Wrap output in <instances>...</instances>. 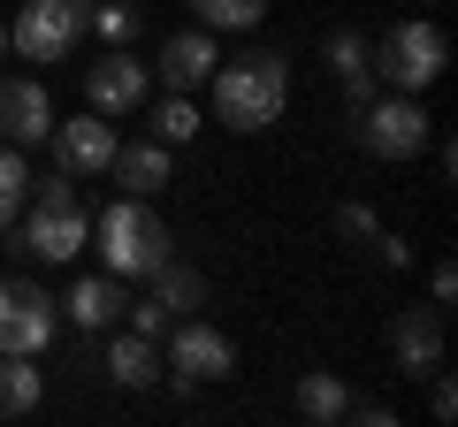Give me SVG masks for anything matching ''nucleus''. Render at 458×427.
Masks as SVG:
<instances>
[{
    "mask_svg": "<svg viewBox=\"0 0 458 427\" xmlns=\"http://www.w3.org/2000/svg\"><path fill=\"white\" fill-rule=\"evenodd\" d=\"M207 99H214V122H222V130H245V138L267 130V122L291 107V54L252 46V54H237V62H214Z\"/></svg>",
    "mask_w": 458,
    "mask_h": 427,
    "instance_id": "f257e3e1",
    "label": "nucleus"
},
{
    "mask_svg": "<svg viewBox=\"0 0 458 427\" xmlns=\"http://www.w3.org/2000/svg\"><path fill=\"white\" fill-rule=\"evenodd\" d=\"M16 222H23V230H16V252H23V260H47V267L77 260L84 237H92V214H84V198H77V176H62V168H54L47 183L31 176V198H23Z\"/></svg>",
    "mask_w": 458,
    "mask_h": 427,
    "instance_id": "f03ea898",
    "label": "nucleus"
},
{
    "mask_svg": "<svg viewBox=\"0 0 458 427\" xmlns=\"http://www.w3.org/2000/svg\"><path fill=\"white\" fill-rule=\"evenodd\" d=\"M92 237H99V260H107L114 282H146L153 267L176 252V245H168V222L153 214V198H131V191L92 222Z\"/></svg>",
    "mask_w": 458,
    "mask_h": 427,
    "instance_id": "7ed1b4c3",
    "label": "nucleus"
},
{
    "mask_svg": "<svg viewBox=\"0 0 458 427\" xmlns=\"http://www.w3.org/2000/svg\"><path fill=\"white\" fill-rule=\"evenodd\" d=\"M161 374L176 381L183 397H191V389H207V381H229V374H237V344L214 329L207 313H176L168 351H161Z\"/></svg>",
    "mask_w": 458,
    "mask_h": 427,
    "instance_id": "20e7f679",
    "label": "nucleus"
},
{
    "mask_svg": "<svg viewBox=\"0 0 458 427\" xmlns=\"http://www.w3.org/2000/svg\"><path fill=\"white\" fill-rule=\"evenodd\" d=\"M352 138H360V153H375V161H412V153L436 138V122H428L420 92H390V99H367L360 115H352Z\"/></svg>",
    "mask_w": 458,
    "mask_h": 427,
    "instance_id": "39448f33",
    "label": "nucleus"
},
{
    "mask_svg": "<svg viewBox=\"0 0 458 427\" xmlns=\"http://www.w3.org/2000/svg\"><path fill=\"white\" fill-rule=\"evenodd\" d=\"M375 54V84H390V92H428V84L443 77V62H451V38L436 31V23H397L382 46H367Z\"/></svg>",
    "mask_w": 458,
    "mask_h": 427,
    "instance_id": "423d86ee",
    "label": "nucleus"
},
{
    "mask_svg": "<svg viewBox=\"0 0 458 427\" xmlns=\"http://www.w3.org/2000/svg\"><path fill=\"white\" fill-rule=\"evenodd\" d=\"M77 38H84V16L69 8V0H23L16 23H8V46H16L23 62H38V69L69 62V46H77Z\"/></svg>",
    "mask_w": 458,
    "mask_h": 427,
    "instance_id": "0eeeda50",
    "label": "nucleus"
},
{
    "mask_svg": "<svg viewBox=\"0 0 458 427\" xmlns=\"http://www.w3.org/2000/svg\"><path fill=\"white\" fill-rule=\"evenodd\" d=\"M146 92H153V69L138 62V54H123V46H107L92 69H84V107L107 115V122H114V115H138Z\"/></svg>",
    "mask_w": 458,
    "mask_h": 427,
    "instance_id": "6e6552de",
    "label": "nucleus"
},
{
    "mask_svg": "<svg viewBox=\"0 0 458 427\" xmlns=\"http://www.w3.org/2000/svg\"><path fill=\"white\" fill-rule=\"evenodd\" d=\"M54 321H62V306H54L31 275L0 282V351H47L54 344Z\"/></svg>",
    "mask_w": 458,
    "mask_h": 427,
    "instance_id": "1a4fd4ad",
    "label": "nucleus"
},
{
    "mask_svg": "<svg viewBox=\"0 0 458 427\" xmlns=\"http://www.w3.org/2000/svg\"><path fill=\"white\" fill-rule=\"evenodd\" d=\"M54 92L38 77H0V138L8 146H47L54 138Z\"/></svg>",
    "mask_w": 458,
    "mask_h": 427,
    "instance_id": "9d476101",
    "label": "nucleus"
},
{
    "mask_svg": "<svg viewBox=\"0 0 458 427\" xmlns=\"http://www.w3.org/2000/svg\"><path fill=\"white\" fill-rule=\"evenodd\" d=\"M54 161H62V176H107V161H114V146H123V138L107 130V115H92V107H84V115H69V122H54Z\"/></svg>",
    "mask_w": 458,
    "mask_h": 427,
    "instance_id": "9b49d317",
    "label": "nucleus"
},
{
    "mask_svg": "<svg viewBox=\"0 0 458 427\" xmlns=\"http://www.w3.org/2000/svg\"><path fill=\"white\" fill-rule=\"evenodd\" d=\"M214 62H222L214 31H207V23H191V31H168V38H161V69H153V77H161L168 92H207Z\"/></svg>",
    "mask_w": 458,
    "mask_h": 427,
    "instance_id": "f8f14e48",
    "label": "nucleus"
},
{
    "mask_svg": "<svg viewBox=\"0 0 458 427\" xmlns=\"http://www.w3.org/2000/svg\"><path fill=\"white\" fill-rule=\"evenodd\" d=\"M390 359L405 374H436L443 366V306H405L390 321Z\"/></svg>",
    "mask_w": 458,
    "mask_h": 427,
    "instance_id": "ddd939ff",
    "label": "nucleus"
},
{
    "mask_svg": "<svg viewBox=\"0 0 458 427\" xmlns=\"http://www.w3.org/2000/svg\"><path fill=\"white\" fill-rule=\"evenodd\" d=\"M99 374L114 381V389H153L161 381V344L138 329H107V344H99Z\"/></svg>",
    "mask_w": 458,
    "mask_h": 427,
    "instance_id": "4468645a",
    "label": "nucleus"
},
{
    "mask_svg": "<svg viewBox=\"0 0 458 427\" xmlns=\"http://www.w3.org/2000/svg\"><path fill=\"white\" fill-rule=\"evenodd\" d=\"M114 183L131 198H153V191H168L176 183V146H161V138H138V146H114Z\"/></svg>",
    "mask_w": 458,
    "mask_h": 427,
    "instance_id": "2eb2a0df",
    "label": "nucleus"
},
{
    "mask_svg": "<svg viewBox=\"0 0 458 427\" xmlns=\"http://www.w3.org/2000/svg\"><path fill=\"white\" fill-rule=\"evenodd\" d=\"M123 306H131V290H123L114 275H77L69 297H62V313L77 321V329H92V336H107L114 321H123Z\"/></svg>",
    "mask_w": 458,
    "mask_h": 427,
    "instance_id": "dca6fc26",
    "label": "nucleus"
},
{
    "mask_svg": "<svg viewBox=\"0 0 458 427\" xmlns=\"http://www.w3.org/2000/svg\"><path fill=\"white\" fill-rule=\"evenodd\" d=\"M291 405H298V420H306V427H336V420H352V381L328 374V366H306L298 389H291Z\"/></svg>",
    "mask_w": 458,
    "mask_h": 427,
    "instance_id": "f3484780",
    "label": "nucleus"
},
{
    "mask_svg": "<svg viewBox=\"0 0 458 427\" xmlns=\"http://www.w3.org/2000/svg\"><path fill=\"white\" fill-rule=\"evenodd\" d=\"M47 397V366L38 351H0V420H31Z\"/></svg>",
    "mask_w": 458,
    "mask_h": 427,
    "instance_id": "a211bd4d",
    "label": "nucleus"
},
{
    "mask_svg": "<svg viewBox=\"0 0 458 427\" xmlns=\"http://www.w3.org/2000/svg\"><path fill=\"white\" fill-rule=\"evenodd\" d=\"M328 69L344 77V107L360 115L367 99H375V54H367L360 31H328Z\"/></svg>",
    "mask_w": 458,
    "mask_h": 427,
    "instance_id": "6ab92c4d",
    "label": "nucleus"
},
{
    "mask_svg": "<svg viewBox=\"0 0 458 427\" xmlns=\"http://www.w3.org/2000/svg\"><path fill=\"white\" fill-rule=\"evenodd\" d=\"M146 282H153V297H161L168 313H199V306H207V275H199V267H183L176 252H168V260L153 267Z\"/></svg>",
    "mask_w": 458,
    "mask_h": 427,
    "instance_id": "aec40b11",
    "label": "nucleus"
},
{
    "mask_svg": "<svg viewBox=\"0 0 458 427\" xmlns=\"http://www.w3.org/2000/svg\"><path fill=\"white\" fill-rule=\"evenodd\" d=\"M23 198H31V161H23V146H8V138H0V237L16 230Z\"/></svg>",
    "mask_w": 458,
    "mask_h": 427,
    "instance_id": "412c9836",
    "label": "nucleus"
},
{
    "mask_svg": "<svg viewBox=\"0 0 458 427\" xmlns=\"http://www.w3.org/2000/svg\"><path fill=\"white\" fill-rule=\"evenodd\" d=\"M191 16L207 23V31H260L267 0H191Z\"/></svg>",
    "mask_w": 458,
    "mask_h": 427,
    "instance_id": "4be33fe9",
    "label": "nucleus"
},
{
    "mask_svg": "<svg viewBox=\"0 0 458 427\" xmlns=\"http://www.w3.org/2000/svg\"><path fill=\"white\" fill-rule=\"evenodd\" d=\"M153 138H161V146H191V138H199V107H191V92H168L161 107H153Z\"/></svg>",
    "mask_w": 458,
    "mask_h": 427,
    "instance_id": "5701e85b",
    "label": "nucleus"
},
{
    "mask_svg": "<svg viewBox=\"0 0 458 427\" xmlns=\"http://www.w3.org/2000/svg\"><path fill=\"white\" fill-rule=\"evenodd\" d=\"M84 31H99L107 46H131V38H138V8H131V0H92Z\"/></svg>",
    "mask_w": 458,
    "mask_h": 427,
    "instance_id": "b1692460",
    "label": "nucleus"
},
{
    "mask_svg": "<svg viewBox=\"0 0 458 427\" xmlns=\"http://www.w3.org/2000/svg\"><path fill=\"white\" fill-rule=\"evenodd\" d=\"M375 230H382V222H375L367 198H344V206H336V237H344V245H375Z\"/></svg>",
    "mask_w": 458,
    "mask_h": 427,
    "instance_id": "393cba45",
    "label": "nucleus"
},
{
    "mask_svg": "<svg viewBox=\"0 0 458 427\" xmlns=\"http://www.w3.org/2000/svg\"><path fill=\"white\" fill-rule=\"evenodd\" d=\"M123 329H138V336L161 344V336H168V306H161V297H131V306H123Z\"/></svg>",
    "mask_w": 458,
    "mask_h": 427,
    "instance_id": "a878e982",
    "label": "nucleus"
},
{
    "mask_svg": "<svg viewBox=\"0 0 458 427\" xmlns=\"http://www.w3.org/2000/svg\"><path fill=\"white\" fill-rule=\"evenodd\" d=\"M451 297H458V267H451V260H436V275H428V306L451 313Z\"/></svg>",
    "mask_w": 458,
    "mask_h": 427,
    "instance_id": "bb28decb",
    "label": "nucleus"
},
{
    "mask_svg": "<svg viewBox=\"0 0 458 427\" xmlns=\"http://www.w3.org/2000/svg\"><path fill=\"white\" fill-rule=\"evenodd\" d=\"M428 412H436V420H451V412H458V389H451V374H443V366L428 374Z\"/></svg>",
    "mask_w": 458,
    "mask_h": 427,
    "instance_id": "cd10ccee",
    "label": "nucleus"
},
{
    "mask_svg": "<svg viewBox=\"0 0 458 427\" xmlns=\"http://www.w3.org/2000/svg\"><path fill=\"white\" fill-rule=\"evenodd\" d=\"M367 252H375L382 267H412V245H405V237H390V230H375V245H367Z\"/></svg>",
    "mask_w": 458,
    "mask_h": 427,
    "instance_id": "c85d7f7f",
    "label": "nucleus"
},
{
    "mask_svg": "<svg viewBox=\"0 0 458 427\" xmlns=\"http://www.w3.org/2000/svg\"><path fill=\"white\" fill-rule=\"evenodd\" d=\"M69 374H99V336L92 329H84V344L69 351Z\"/></svg>",
    "mask_w": 458,
    "mask_h": 427,
    "instance_id": "c756f323",
    "label": "nucleus"
},
{
    "mask_svg": "<svg viewBox=\"0 0 458 427\" xmlns=\"http://www.w3.org/2000/svg\"><path fill=\"white\" fill-rule=\"evenodd\" d=\"M69 8H77V16H92V0H69Z\"/></svg>",
    "mask_w": 458,
    "mask_h": 427,
    "instance_id": "7c9ffc66",
    "label": "nucleus"
},
{
    "mask_svg": "<svg viewBox=\"0 0 458 427\" xmlns=\"http://www.w3.org/2000/svg\"><path fill=\"white\" fill-rule=\"evenodd\" d=\"M0 54H8V31H0Z\"/></svg>",
    "mask_w": 458,
    "mask_h": 427,
    "instance_id": "2f4dec72",
    "label": "nucleus"
},
{
    "mask_svg": "<svg viewBox=\"0 0 458 427\" xmlns=\"http://www.w3.org/2000/svg\"><path fill=\"white\" fill-rule=\"evenodd\" d=\"M131 8H138V0H131Z\"/></svg>",
    "mask_w": 458,
    "mask_h": 427,
    "instance_id": "473e14b6",
    "label": "nucleus"
}]
</instances>
